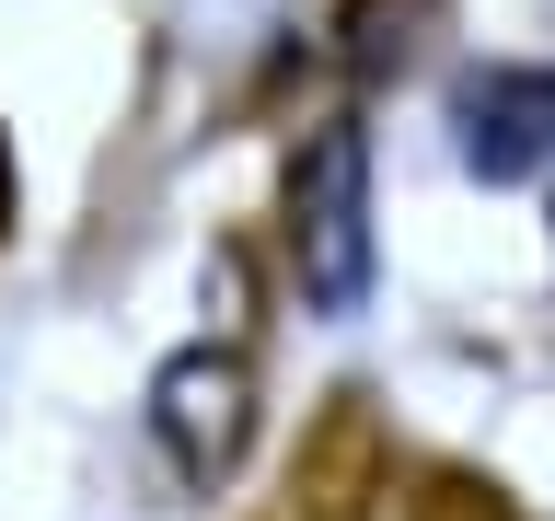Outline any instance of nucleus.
<instances>
[{"mask_svg": "<svg viewBox=\"0 0 555 521\" xmlns=\"http://www.w3.org/2000/svg\"><path fill=\"white\" fill-rule=\"evenodd\" d=\"M278 267L312 325H359L382 290V186H371V128L312 116L278 174Z\"/></svg>", "mask_w": 555, "mask_h": 521, "instance_id": "1", "label": "nucleus"}, {"mask_svg": "<svg viewBox=\"0 0 555 521\" xmlns=\"http://www.w3.org/2000/svg\"><path fill=\"white\" fill-rule=\"evenodd\" d=\"M139 441H151V463H163L185 498H208V486H232V463L255 452V359H243L232 336L220 347H173L163 371L139 382Z\"/></svg>", "mask_w": 555, "mask_h": 521, "instance_id": "2", "label": "nucleus"}, {"mask_svg": "<svg viewBox=\"0 0 555 521\" xmlns=\"http://www.w3.org/2000/svg\"><path fill=\"white\" fill-rule=\"evenodd\" d=\"M440 128L475 186H532V174H555V69L544 59H463L440 93Z\"/></svg>", "mask_w": 555, "mask_h": 521, "instance_id": "3", "label": "nucleus"}, {"mask_svg": "<svg viewBox=\"0 0 555 521\" xmlns=\"http://www.w3.org/2000/svg\"><path fill=\"white\" fill-rule=\"evenodd\" d=\"M544 186H555V174H544Z\"/></svg>", "mask_w": 555, "mask_h": 521, "instance_id": "4", "label": "nucleus"}]
</instances>
